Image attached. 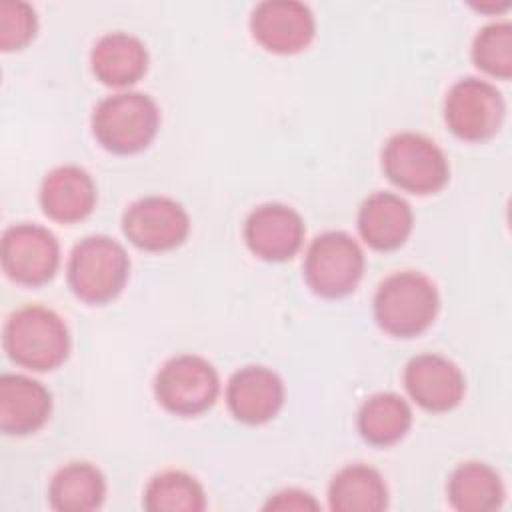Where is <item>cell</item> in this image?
<instances>
[{
  "mask_svg": "<svg viewBox=\"0 0 512 512\" xmlns=\"http://www.w3.org/2000/svg\"><path fill=\"white\" fill-rule=\"evenodd\" d=\"M4 350L16 364L30 370L60 366L70 350L64 320L46 306H22L4 324Z\"/></svg>",
  "mask_w": 512,
  "mask_h": 512,
  "instance_id": "1",
  "label": "cell"
},
{
  "mask_svg": "<svg viewBox=\"0 0 512 512\" xmlns=\"http://www.w3.org/2000/svg\"><path fill=\"white\" fill-rule=\"evenodd\" d=\"M440 296L436 284L414 270L388 276L374 296V318L382 330L398 338L424 332L436 318Z\"/></svg>",
  "mask_w": 512,
  "mask_h": 512,
  "instance_id": "2",
  "label": "cell"
},
{
  "mask_svg": "<svg viewBox=\"0 0 512 512\" xmlns=\"http://www.w3.org/2000/svg\"><path fill=\"white\" fill-rule=\"evenodd\" d=\"M160 112L144 92H118L100 100L92 112L96 140L114 154L144 150L156 136Z\"/></svg>",
  "mask_w": 512,
  "mask_h": 512,
  "instance_id": "3",
  "label": "cell"
},
{
  "mask_svg": "<svg viewBox=\"0 0 512 512\" xmlns=\"http://www.w3.org/2000/svg\"><path fill=\"white\" fill-rule=\"evenodd\" d=\"M130 260L120 242L94 234L80 240L68 260L72 292L90 304H102L120 294L128 280Z\"/></svg>",
  "mask_w": 512,
  "mask_h": 512,
  "instance_id": "4",
  "label": "cell"
},
{
  "mask_svg": "<svg viewBox=\"0 0 512 512\" xmlns=\"http://www.w3.org/2000/svg\"><path fill=\"white\" fill-rule=\"evenodd\" d=\"M382 168L390 182L412 194H432L448 182L444 152L416 132H398L384 144Z\"/></svg>",
  "mask_w": 512,
  "mask_h": 512,
  "instance_id": "5",
  "label": "cell"
},
{
  "mask_svg": "<svg viewBox=\"0 0 512 512\" xmlns=\"http://www.w3.org/2000/svg\"><path fill=\"white\" fill-rule=\"evenodd\" d=\"M362 274L364 252L350 234L330 230L310 242L304 258V278L316 294L340 298L358 286Z\"/></svg>",
  "mask_w": 512,
  "mask_h": 512,
  "instance_id": "6",
  "label": "cell"
},
{
  "mask_svg": "<svg viewBox=\"0 0 512 512\" xmlns=\"http://www.w3.org/2000/svg\"><path fill=\"white\" fill-rule=\"evenodd\" d=\"M220 392L214 366L196 354H180L164 362L154 380L158 402L180 416H194L208 410Z\"/></svg>",
  "mask_w": 512,
  "mask_h": 512,
  "instance_id": "7",
  "label": "cell"
},
{
  "mask_svg": "<svg viewBox=\"0 0 512 512\" xmlns=\"http://www.w3.org/2000/svg\"><path fill=\"white\" fill-rule=\"evenodd\" d=\"M504 98L500 90L480 78L468 76L452 84L444 102L448 128L462 140L480 142L494 136L504 120Z\"/></svg>",
  "mask_w": 512,
  "mask_h": 512,
  "instance_id": "8",
  "label": "cell"
},
{
  "mask_svg": "<svg viewBox=\"0 0 512 512\" xmlns=\"http://www.w3.org/2000/svg\"><path fill=\"white\" fill-rule=\"evenodd\" d=\"M2 268L18 284L48 282L58 268L60 248L56 236L38 224H16L4 230L0 246Z\"/></svg>",
  "mask_w": 512,
  "mask_h": 512,
  "instance_id": "9",
  "label": "cell"
},
{
  "mask_svg": "<svg viewBox=\"0 0 512 512\" xmlns=\"http://www.w3.org/2000/svg\"><path fill=\"white\" fill-rule=\"evenodd\" d=\"M126 238L150 252L180 246L190 230V218L182 204L168 196H146L132 202L122 216Z\"/></svg>",
  "mask_w": 512,
  "mask_h": 512,
  "instance_id": "10",
  "label": "cell"
},
{
  "mask_svg": "<svg viewBox=\"0 0 512 512\" xmlns=\"http://www.w3.org/2000/svg\"><path fill=\"white\" fill-rule=\"evenodd\" d=\"M254 38L270 52L294 54L304 50L316 32L312 10L298 0L260 2L250 18Z\"/></svg>",
  "mask_w": 512,
  "mask_h": 512,
  "instance_id": "11",
  "label": "cell"
},
{
  "mask_svg": "<svg viewBox=\"0 0 512 512\" xmlns=\"http://www.w3.org/2000/svg\"><path fill=\"white\" fill-rule=\"evenodd\" d=\"M244 240L248 248L262 260H288L304 240V222L300 214L278 202L254 208L244 224Z\"/></svg>",
  "mask_w": 512,
  "mask_h": 512,
  "instance_id": "12",
  "label": "cell"
},
{
  "mask_svg": "<svg viewBox=\"0 0 512 512\" xmlns=\"http://www.w3.org/2000/svg\"><path fill=\"white\" fill-rule=\"evenodd\" d=\"M404 386L410 398L430 412H446L464 396V374L440 354H418L404 368Z\"/></svg>",
  "mask_w": 512,
  "mask_h": 512,
  "instance_id": "13",
  "label": "cell"
},
{
  "mask_svg": "<svg viewBox=\"0 0 512 512\" xmlns=\"http://www.w3.org/2000/svg\"><path fill=\"white\" fill-rule=\"evenodd\" d=\"M230 412L246 424H262L278 414L284 402L280 376L266 366H244L236 370L226 386Z\"/></svg>",
  "mask_w": 512,
  "mask_h": 512,
  "instance_id": "14",
  "label": "cell"
},
{
  "mask_svg": "<svg viewBox=\"0 0 512 512\" xmlns=\"http://www.w3.org/2000/svg\"><path fill=\"white\" fill-rule=\"evenodd\" d=\"M52 410V396L38 380L22 374L0 376V428L24 436L44 426Z\"/></svg>",
  "mask_w": 512,
  "mask_h": 512,
  "instance_id": "15",
  "label": "cell"
},
{
  "mask_svg": "<svg viewBox=\"0 0 512 512\" xmlns=\"http://www.w3.org/2000/svg\"><path fill=\"white\" fill-rule=\"evenodd\" d=\"M96 202V186L90 174L74 164H64L46 174L40 186L42 210L58 222L86 218Z\"/></svg>",
  "mask_w": 512,
  "mask_h": 512,
  "instance_id": "16",
  "label": "cell"
},
{
  "mask_svg": "<svg viewBox=\"0 0 512 512\" xmlns=\"http://www.w3.org/2000/svg\"><path fill=\"white\" fill-rule=\"evenodd\" d=\"M410 204L392 192L370 194L358 210V230L374 250H394L412 232Z\"/></svg>",
  "mask_w": 512,
  "mask_h": 512,
  "instance_id": "17",
  "label": "cell"
},
{
  "mask_svg": "<svg viewBox=\"0 0 512 512\" xmlns=\"http://www.w3.org/2000/svg\"><path fill=\"white\" fill-rule=\"evenodd\" d=\"M90 64L102 84L128 86L144 76L148 52L136 36L128 32H108L92 46Z\"/></svg>",
  "mask_w": 512,
  "mask_h": 512,
  "instance_id": "18",
  "label": "cell"
},
{
  "mask_svg": "<svg viewBox=\"0 0 512 512\" xmlns=\"http://www.w3.org/2000/svg\"><path fill=\"white\" fill-rule=\"evenodd\" d=\"M328 502L334 512H380L388 504V490L378 470L350 464L332 478Z\"/></svg>",
  "mask_w": 512,
  "mask_h": 512,
  "instance_id": "19",
  "label": "cell"
},
{
  "mask_svg": "<svg viewBox=\"0 0 512 512\" xmlns=\"http://www.w3.org/2000/svg\"><path fill=\"white\" fill-rule=\"evenodd\" d=\"M106 494L102 472L88 462H70L50 480L48 498L60 512H90L100 508Z\"/></svg>",
  "mask_w": 512,
  "mask_h": 512,
  "instance_id": "20",
  "label": "cell"
},
{
  "mask_svg": "<svg viewBox=\"0 0 512 512\" xmlns=\"http://www.w3.org/2000/svg\"><path fill=\"white\" fill-rule=\"evenodd\" d=\"M448 498L460 512H490L500 508L504 484L492 466L484 462H464L448 480Z\"/></svg>",
  "mask_w": 512,
  "mask_h": 512,
  "instance_id": "21",
  "label": "cell"
},
{
  "mask_svg": "<svg viewBox=\"0 0 512 512\" xmlns=\"http://www.w3.org/2000/svg\"><path fill=\"white\" fill-rule=\"evenodd\" d=\"M412 424L408 402L394 392L370 396L358 412V430L362 438L374 446L398 442Z\"/></svg>",
  "mask_w": 512,
  "mask_h": 512,
  "instance_id": "22",
  "label": "cell"
},
{
  "mask_svg": "<svg viewBox=\"0 0 512 512\" xmlns=\"http://www.w3.org/2000/svg\"><path fill=\"white\" fill-rule=\"evenodd\" d=\"M144 508L150 512H200L206 508V494L194 476L166 470L148 482Z\"/></svg>",
  "mask_w": 512,
  "mask_h": 512,
  "instance_id": "23",
  "label": "cell"
},
{
  "mask_svg": "<svg viewBox=\"0 0 512 512\" xmlns=\"http://www.w3.org/2000/svg\"><path fill=\"white\" fill-rule=\"evenodd\" d=\"M474 64L490 76H512V26L510 22H492L478 30L472 42Z\"/></svg>",
  "mask_w": 512,
  "mask_h": 512,
  "instance_id": "24",
  "label": "cell"
},
{
  "mask_svg": "<svg viewBox=\"0 0 512 512\" xmlns=\"http://www.w3.org/2000/svg\"><path fill=\"white\" fill-rule=\"evenodd\" d=\"M36 12L28 2L6 0L0 4V48L20 50L36 34Z\"/></svg>",
  "mask_w": 512,
  "mask_h": 512,
  "instance_id": "25",
  "label": "cell"
},
{
  "mask_svg": "<svg viewBox=\"0 0 512 512\" xmlns=\"http://www.w3.org/2000/svg\"><path fill=\"white\" fill-rule=\"evenodd\" d=\"M318 502L304 490H296V488H290V490H282L278 494H274L266 504H264V510H280V512H286V510H318Z\"/></svg>",
  "mask_w": 512,
  "mask_h": 512,
  "instance_id": "26",
  "label": "cell"
}]
</instances>
